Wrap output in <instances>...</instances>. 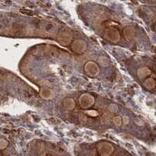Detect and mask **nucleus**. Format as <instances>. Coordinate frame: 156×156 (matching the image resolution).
I'll return each mask as SVG.
<instances>
[{"instance_id": "3", "label": "nucleus", "mask_w": 156, "mask_h": 156, "mask_svg": "<svg viewBox=\"0 0 156 156\" xmlns=\"http://www.w3.org/2000/svg\"><path fill=\"white\" fill-rule=\"evenodd\" d=\"M79 103L82 109H88L94 105V98L92 94H83L79 98Z\"/></svg>"}, {"instance_id": "7", "label": "nucleus", "mask_w": 156, "mask_h": 156, "mask_svg": "<svg viewBox=\"0 0 156 156\" xmlns=\"http://www.w3.org/2000/svg\"><path fill=\"white\" fill-rule=\"evenodd\" d=\"M151 74V70L148 67H141L137 70V77L140 80H143Z\"/></svg>"}, {"instance_id": "13", "label": "nucleus", "mask_w": 156, "mask_h": 156, "mask_svg": "<svg viewBox=\"0 0 156 156\" xmlns=\"http://www.w3.org/2000/svg\"><path fill=\"white\" fill-rule=\"evenodd\" d=\"M86 113H87V114L88 115V116H93V117H95V116H98V112H96V111L91 110V111H87V112H86Z\"/></svg>"}, {"instance_id": "5", "label": "nucleus", "mask_w": 156, "mask_h": 156, "mask_svg": "<svg viewBox=\"0 0 156 156\" xmlns=\"http://www.w3.org/2000/svg\"><path fill=\"white\" fill-rule=\"evenodd\" d=\"M84 70H85V73L90 77H95L98 75L100 72L98 66L94 62H87L84 66Z\"/></svg>"}, {"instance_id": "1", "label": "nucleus", "mask_w": 156, "mask_h": 156, "mask_svg": "<svg viewBox=\"0 0 156 156\" xmlns=\"http://www.w3.org/2000/svg\"><path fill=\"white\" fill-rule=\"evenodd\" d=\"M77 156H130L127 151L115 144L100 140L92 144H84L77 149Z\"/></svg>"}, {"instance_id": "11", "label": "nucleus", "mask_w": 156, "mask_h": 156, "mask_svg": "<svg viewBox=\"0 0 156 156\" xmlns=\"http://www.w3.org/2000/svg\"><path fill=\"white\" fill-rule=\"evenodd\" d=\"M41 95L44 98H49L52 97V93L51 90L48 88H43L41 92Z\"/></svg>"}, {"instance_id": "16", "label": "nucleus", "mask_w": 156, "mask_h": 156, "mask_svg": "<svg viewBox=\"0 0 156 156\" xmlns=\"http://www.w3.org/2000/svg\"><path fill=\"white\" fill-rule=\"evenodd\" d=\"M155 31H156V25H155Z\"/></svg>"}, {"instance_id": "6", "label": "nucleus", "mask_w": 156, "mask_h": 156, "mask_svg": "<svg viewBox=\"0 0 156 156\" xmlns=\"http://www.w3.org/2000/svg\"><path fill=\"white\" fill-rule=\"evenodd\" d=\"M71 48L73 51L77 52V53H81L83 52L86 50L87 45L86 43L81 40H76L75 41H73V43L72 44Z\"/></svg>"}, {"instance_id": "10", "label": "nucleus", "mask_w": 156, "mask_h": 156, "mask_svg": "<svg viewBox=\"0 0 156 156\" xmlns=\"http://www.w3.org/2000/svg\"><path fill=\"white\" fill-rule=\"evenodd\" d=\"M155 81L154 80L153 78H148L147 79L144 83V85L145 87H147L148 89H153L155 87Z\"/></svg>"}, {"instance_id": "4", "label": "nucleus", "mask_w": 156, "mask_h": 156, "mask_svg": "<svg viewBox=\"0 0 156 156\" xmlns=\"http://www.w3.org/2000/svg\"><path fill=\"white\" fill-rule=\"evenodd\" d=\"M105 38L112 42L116 43L119 40L120 35H119L118 30L115 29L114 27H109L105 30Z\"/></svg>"}, {"instance_id": "8", "label": "nucleus", "mask_w": 156, "mask_h": 156, "mask_svg": "<svg viewBox=\"0 0 156 156\" xmlns=\"http://www.w3.org/2000/svg\"><path fill=\"white\" fill-rule=\"evenodd\" d=\"M63 105L67 109L69 110H72L76 106V103L74 102V100L72 99V98H66V99L64 100V102H63Z\"/></svg>"}, {"instance_id": "2", "label": "nucleus", "mask_w": 156, "mask_h": 156, "mask_svg": "<svg viewBox=\"0 0 156 156\" xmlns=\"http://www.w3.org/2000/svg\"><path fill=\"white\" fill-rule=\"evenodd\" d=\"M29 156H70L66 151L49 142L35 141L30 144Z\"/></svg>"}, {"instance_id": "15", "label": "nucleus", "mask_w": 156, "mask_h": 156, "mask_svg": "<svg viewBox=\"0 0 156 156\" xmlns=\"http://www.w3.org/2000/svg\"><path fill=\"white\" fill-rule=\"evenodd\" d=\"M129 122H130L129 118H128L127 116H125L123 118V123L125 125H127V124L129 123Z\"/></svg>"}, {"instance_id": "14", "label": "nucleus", "mask_w": 156, "mask_h": 156, "mask_svg": "<svg viewBox=\"0 0 156 156\" xmlns=\"http://www.w3.org/2000/svg\"><path fill=\"white\" fill-rule=\"evenodd\" d=\"M99 62H100V63H101V65L105 66V65L107 64V59H106L105 57H104V60H102V59L101 58V59H99Z\"/></svg>"}, {"instance_id": "9", "label": "nucleus", "mask_w": 156, "mask_h": 156, "mask_svg": "<svg viewBox=\"0 0 156 156\" xmlns=\"http://www.w3.org/2000/svg\"><path fill=\"white\" fill-rule=\"evenodd\" d=\"M123 35H124V37L127 38V39L130 40V39H132V38H134L135 33H134V31L130 28V27H126V28L124 29Z\"/></svg>"}, {"instance_id": "12", "label": "nucleus", "mask_w": 156, "mask_h": 156, "mask_svg": "<svg viewBox=\"0 0 156 156\" xmlns=\"http://www.w3.org/2000/svg\"><path fill=\"white\" fill-rule=\"evenodd\" d=\"M113 123L115 126L121 127V125L123 124V119H122L119 116H115V117L113 119Z\"/></svg>"}]
</instances>
